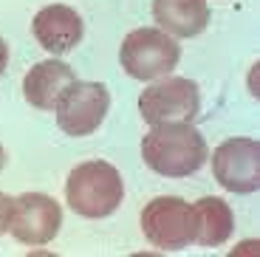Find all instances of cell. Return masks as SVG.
<instances>
[{
    "label": "cell",
    "instance_id": "cell-1",
    "mask_svg": "<svg viewBox=\"0 0 260 257\" xmlns=\"http://www.w3.org/2000/svg\"><path fill=\"white\" fill-rule=\"evenodd\" d=\"M142 158L164 178H187L207 164L209 150L192 124H156L144 136Z\"/></svg>",
    "mask_w": 260,
    "mask_h": 257
},
{
    "label": "cell",
    "instance_id": "cell-2",
    "mask_svg": "<svg viewBox=\"0 0 260 257\" xmlns=\"http://www.w3.org/2000/svg\"><path fill=\"white\" fill-rule=\"evenodd\" d=\"M124 198V181L108 161H82L65 181V201L79 218H108Z\"/></svg>",
    "mask_w": 260,
    "mask_h": 257
},
{
    "label": "cell",
    "instance_id": "cell-3",
    "mask_svg": "<svg viewBox=\"0 0 260 257\" xmlns=\"http://www.w3.org/2000/svg\"><path fill=\"white\" fill-rule=\"evenodd\" d=\"M181 59V45L161 28H133L122 40L119 62L133 79H161L170 77V71Z\"/></svg>",
    "mask_w": 260,
    "mask_h": 257
},
{
    "label": "cell",
    "instance_id": "cell-4",
    "mask_svg": "<svg viewBox=\"0 0 260 257\" xmlns=\"http://www.w3.org/2000/svg\"><path fill=\"white\" fill-rule=\"evenodd\" d=\"M147 124H192V119L201 110V93L198 85L187 77H164L161 82H153L139 97Z\"/></svg>",
    "mask_w": 260,
    "mask_h": 257
},
{
    "label": "cell",
    "instance_id": "cell-5",
    "mask_svg": "<svg viewBox=\"0 0 260 257\" xmlns=\"http://www.w3.org/2000/svg\"><path fill=\"white\" fill-rule=\"evenodd\" d=\"M142 232L161 251H181L192 243V206L178 195H158L142 209Z\"/></svg>",
    "mask_w": 260,
    "mask_h": 257
},
{
    "label": "cell",
    "instance_id": "cell-6",
    "mask_svg": "<svg viewBox=\"0 0 260 257\" xmlns=\"http://www.w3.org/2000/svg\"><path fill=\"white\" fill-rule=\"evenodd\" d=\"M62 226V209L46 192H23L12 198L9 232L12 238L26 246H46L57 238Z\"/></svg>",
    "mask_w": 260,
    "mask_h": 257
},
{
    "label": "cell",
    "instance_id": "cell-7",
    "mask_svg": "<svg viewBox=\"0 0 260 257\" xmlns=\"http://www.w3.org/2000/svg\"><path fill=\"white\" fill-rule=\"evenodd\" d=\"M111 108V93L102 82H74L57 102V124L68 136H91L99 130Z\"/></svg>",
    "mask_w": 260,
    "mask_h": 257
},
{
    "label": "cell",
    "instance_id": "cell-8",
    "mask_svg": "<svg viewBox=\"0 0 260 257\" xmlns=\"http://www.w3.org/2000/svg\"><path fill=\"white\" fill-rule=\"evenodd\" d=\"M215 181L235 195L257 192L260 186V144L254 139H226L212 153Z\"/></svg>",
    "mask_w": 260,
    "mask_h": 257
},
{
    "label": "cell",
    "instance_id": "cell-9",
    "mask_svg": "<svg viewBox=\"0 0 260 257\" xmlns=\"http://www.w3.org/2000/svg\"><path fill=\"white\" fill-rule=\"evenodd\" d=\"M31 31H34V40L48 54L59 57V54H68L71 48L79 45V40H82V17L71 6L51 3V6H43L34 14Z\"/></svg>",
    "mask_w": 260,
    "mask_h": 257
},
{
    "label": "cell",
    "instance_id": "cell-10",
    "mask_svg": "<svg viewBox=\"0 0 260 257\" xmlns=\"http://www.w3.org/2000/svg\"><path fill=\"white\" fill-rule=\"evenodd\" d=\"M74 82H77V74L71 65L59 59H43L23 77V97L37 110H54Z\"/></svg>",
    "mask_w": 260,
    "mask_h": 257
},
{
    "label": "cell",
    "instance_id": "cell-11",
    "mask_svg": "<svg viewBox=\"0 0 260 257\" xmlns=\"http://www.w3.org/2000/svg\"><path fill=\"white\" fill-rule=\"evenodd\" d=\"M153 20L170 37H198L209 23L207 0H153Z\"/></svg>",
    "mask_w": 260,
    "mask_h": 257
},
{
    "label": "cell",
    "instance_id": "cell-12",
    "mask_svg": "<svg viewBox=\"0 0 260 257\" xmlns=\"http://www.w3.org/2000/svg\"><path fill=\"white\" fill-rule=\"evenodd\" d=\"M235 232V215L232 206L223 198H207L192 204V243L198 246H221L232 238Z\"/></svg>",
    "mask_w": 260,
    "mask_h": 257
},
{
    "label": "cell",
    "instance_id": "cell-13",
    "mask_svg": "<svg viewBox=\"0 0 260 257\" xmlns=\"http://www.w3.org/2000/svg\"><path fill=\"white\" fill-rule=\"evenodd\" d=\"M9 212H12V198L6 192H0V235L9 232Z\"/></svg>",
    "mask_w": 260,
    "mask_h": 257
},
{
    "label": "cell",
    "instance_id": "cell-14",
    "mask_svg": "<svg viewBox=\"0 0 260 257\" xmlns=\"http://www.w3.org/2000/svg\"><path fill=\"white\" fill-rule=\"evenodd\" d=\"M6 65H9V43L0 37V74L6 71Z\"/></svg>",
    "mask_w": 260,
    "mask_h": 257
},
{
    "label": "cell",
    "instance_id": "cell-15",
    "mask_svg": "<svg viewBox=\"0 0 260 257\" xmlns=\"http://www.w3.org/2000/svg\"><path fill=\"white\" fill-rule=\"evenodd\" d=\"M6 167V150H3V144H0V170Z\"/></svg>",
    "mask_w": 260,
    "mask_h": 257
}]
</instances>
